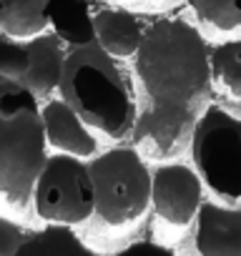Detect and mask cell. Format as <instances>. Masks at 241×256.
<instances>
[{"label": "cell", "instance_id": "cell-1", "mask_svg": "<svg viewBox=\"0 0 241 256\" xmlns=\"http://www.w3.org/2000/svg\"><path fill=\"white\" fill-rule=\"evenodd\" d=\"M134 63L141 103L131 141L148 156H174L211 106V48L194 23L161 18L146 28Z\"/></svg>", "mask_w": 241, "mask_h": 256}, {"label": "cell", "instance_id": "cell-2", "mask_svg": "<svg viewBox=\"0 0 241 256\" xmlns=\"http://www.w3.org/2000/svg\"><path fill=\"white\" fill-rule=\"evenodd\" d=\"M58 90L90 128L110 138L134 136L138 116L136 93L118 58L103 50L98 40L66 50Z\"/></svg>", "mask_w": 241, "mask_h": 256}, {"label": "cell", "instance_id": "cell-3", "mask_svg": "<svg viewBox=\"0 0 241 256\" xmlns=\"http://www.w3.org/2000/svg\"><path fill=\"white\" fill-rule=\"evenodd\" d=\"M40 100L18 83L0 80V196L16 208L33 204L48 158Z\"/></svg>", "mask_w": 241, "mask_h": 256}, {"label": "cell", "instance_id": "cell-4", "mask_svg": "<svg viewBox=\"0 0 241 256\" xmlns=\"http://www.w3.org/2000/svg\"><path fill=\"white\" fill-rule=\"evenodd\" d=\"M96 218L108 228H126L151 208L154 171L136 146H113L90 161Z\"/></svg>", "mask_w": 241, "mask_h": 256}, {"label": "cell", "instance_id": "cell-5", "mask_svg": "<svg viewBox=\"0 0 241 256\" xmlns=\"http://www.w3.org/2000/svg\"><path fill=\"white\" fill-rule=\"evenodd\" d=\"M191 161L221 204H241V118L211 103L191 131Z\"/></svg>", "mask_w": 241, "mask_h": 256}, {"label": "cell", "instance_id": "cell-6", "mask_svg": "<svg viewBox=\"0 0 241 256\" xmlns=\"http://www.w3.org/2000/svg\"><path fill=\"white\" fill-rule=\"evenodd\" d=\"M36 214L46 224L78 226L96 216V191L88 161L70 154H50L33 188Z\"/></svg>", "mask_w": 241, "mask_h": 256}, {"label": "cell", "instance_id": "cell-7", "mask_svg": "<svg viewBox=\"0 0 241 256\" xmlns=\"http://www.w3.org/2000/svg\"><path fill=\"white\" fill-rule=\"evenodd\" d=\"M66 50L50 28L36 38H13L0 30V80L23 86L38 100H50L60 86Z\"/></svg>", "mask_w": 241, "mask_h": 256}, {"label": "cell", "instance_id": "cell-8", "mask_svg": "<svg viewBox=\"0 0 241 256\" xmlns=\"http://www.w3.org/2000/svg\"><path fill=\"white\" fill-rule=\"evenodd\" d=\"M201 204L204 181L194 166L161 164L158 168H154L151 208L164 224L174 228H188L191 224H196Z\"/></svg>", "mask_w": 241, "mask_h": 256}, {"label": "cell", "instance_id": "cell-9", "mask_svg": "<svg viewBox=\"0 0 241 256\" xmlns=\"http://www.w3.org/2000/svg\"><path fill=\"white\" fill-rule=\"evenodd\" d=\"M196 256H241V204L204 201L194 224Z\"/></svg>", "mask_w": 241, "mask_h": 256}, {"label": "cell", "instance_id": "cell-10", "mask_svg": "<svg viewBox=\"0 0 241 256\" xmlns=\"http://www.w3.org/2000/svg\"><path fill=\"white\" fill-rule=\"evenodd\" d=\"M46 141L60 154H70L78 158H93L98 154V141L90 134V126L68 106L63 98H50L40 108Z\"/></svg>", "mask_w": 241, "mask_h": 256}, {"label": "cell", "instance_id": "cell-11", "mask_svg": "<svg viewBox=\"0 0 241 256\" xmlns=\"http://www.w3.org/2000/svg\"><path fill=\"white\" fill-rule=\"evenodd\" d=\"M96 40L113 58H134L141 48L146 28L126 8H100L93 13Z\"/></svg>", "mask_w": 241, "mask_h": 256}, {"label": "cell", "instance_id": "cell-12", "mask_svg": "<svg viewBox=\"0 0 241 256\" xmlns=\"http://www.w3.org/2000/svg\"><path fill=\"white\" fill-rule=\"evenodd\" d=\"M48 20L50 30L66 43V48L96 43V26L88 0H50Z\"/></svg>", "mask_w": 241, "mask_h": 256}, {"label": "cell", "instance_id": "cell-13", "mask_svg": "<svg viewBox=\"0 0 241 256\" xmlns=\"http://www.w3.org/2000/svg\"><path fill=\"white\" fill-rule=\"evenodd\" d=\"M16 256H103L90 248L73 226L46 224L26 236Z\"/></svg>", "mask_w": 241, "mask_h": 256}, {"label": "cell", "instance_id": "cell-14", "mask_svg": "<svg viewBox=\"0 0 241 256\" xmlns=\"http://www.w3.org/2000/svg\"><path fill=\"white\" fill-rule=\"evenodd\" d=\"M50 0H0V30L13 38H36L50 28Z\"/></svg>", "mask_w": 241, "mask_h": 256}, {"label": "cell", "instance_id": "cell-15", "mask_svg": "<svg viewBox=\"0 0 241 256\" xmlns=\"http://www.w3.org/2000/svg\"><path fill=\"white\" fill-rule=\"evenodd\" d=\"M211 76L218 88L241 100V40H226L211 48Z\"/></svg>", "mask_w": 241, "mask_h": 256}, {"label": "cell", "instance_id": "cell-16", "mask_svg": "<svg viewBox=\"0 0 241 256\" xmlns=\"http://www.w3.org/2000/svg\"><path fill=\"white\" fill-rule=\"evenodd\" d=\"M188 6L216 30H241V0H188Z\"/></svg>", "mask_w": 241, "mask_h": 256}, {"label": "cell", "instance_id": "cell-17", "mask_svg": "<svg viewBox=\"0 0 241 256\" xmlns=\"http://www.w3.org/2000/svg\"><path fill=\"white\" fill-rule=\"evenodd\" d=\"M103 256H178V251L171 248L168 244L141 238V241H131V244L120 246V248H116L110 254H103Z\"/></svg>", "mask_w": 241, "mask_h": 256}, {"label": "cell", "instance_id": "cell-18", "mask_svg": "<svg viewBox=\"0 0 241 256\" xmlns=\"http://www.w3.org/2000/svg\"><path fill=\"white\" fill-rule=\"evenodd\" d=\"M26 231L8 216H0V256H16L20 244L26 241Z\"/></svg>", "mask_w": 241, "mask_h": 256}, {"label": "cell", "instance_id": "cell-19", "mask_svg": "<svg viewBox=\"0 0 241 256\" xmlns=\"http://www.w3.org/2000/svg\"><path fill=\"white\" fill-rule=\"evenodd\" d=\"M191 256H196V254H194V248H191Z\"/></svg>", "mask_w": 241, "mask_h": 256}]
</instances>
